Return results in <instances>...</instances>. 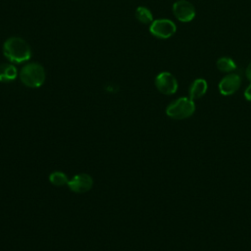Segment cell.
<instances>
[{"label": "cell", "mask_w": 251, "mask_h": 251, "mask_svg": "<svg viewBox=\"0 0 251 251\" xmlns=\"http://www.w3.org/2000/svg\"><path fill=\"white\" fill-rule=\"evenodd\" d=\"M3 53L8 61L16 64L28 61L31 57L29 44L18 36L10 37L4 42Z\"/></svg>", "instance_id": "1"}, {"label": "cell", "mask_w": 251, "mask_h": 251, "mask_svg": "<svg viewBox=\"0 0 251 251\" xmlns=\"http://www.w3.org/2000/svg\"><path fill=\"white\" fill-rule=\"evenodd\" d=\"M20 79L27 87H40L45 81V70L39 63H27L20 71Z\"/></svg>", "instance_id": "2"}, {"label": "cell", "mask_w": 251, "mask_h": 251, "mask_svg": "<svg viewBox=\"0 0 251 251\" xmlns=\"http://www.w3.org/2000/svg\"><path fill=\"white\" fill-rule=\"evenodd\" d=\"M195 112L194 100L189 97H179L170 103L166 109L168 117L174 120H183L191 117Z\"/></svg>", "instance_id": "3"}, {"label": "cell", "mask_w": 251, "mask_h": 251, "mask_svg": "<svg viewBox=\"0 0 251 251\" xmlns=\"http://www.w3.org/2000/svg\"><path fill=\"white\" fill-rule=\"evenodd\" d=\"M149 31L157 38L167 39L176 33V25L169 19H158L150 24Z\"/></svg>", "instance_id": "4"}, {"label": "cell", "mask_w": 251, "mask_h": 251, "mask_svg": "<svg viewBox=\"0 0 251 251\" xmlns=\"http://www.w3.org/2000/svg\"><path fill=\"white\" fill-rule=\"evenodd\" d=\"M156 88L165 95L175 94L177 90L178 83L175 75L169 72H162L155 77Z\"/></svg>", "instance_id": "5"}, {"label": "cell", "mask_w": 251, "mask_h": 251, "mask_svg": "<svg viewBox=\"0 0 251 251\" xmlns=\"http://www.w3.org/2000/svg\"><path fill=\"white\" fill-rule=\"evenodd\" d=\"M173 13L175 17L182 23L191 22L196 15L195 7L187 0H177L173 5Z\"/></svg>", "instance_id": "6"}, {"label": "cell", "mask_w": 251, "mask_h": 251, "mask_svg": "<svg viewBox=\"0 0 251 251\" xmlns=\"http://www.w3.org/2000/svg\"><path fill=\"white\" fill-rule=\"evenodd\" d=\"M241 85V77L238 74L229 73L219 82V91L225 96L232 95Z\"/></svg>", "instance_id": "7"}, {"label": "cell", "mask_w": 251, "mask_h": 251, "mask_svg": "<svg viewBox=\"0 0 251 251\" xmlns=\"http://www.w3.org/2000/svg\"><path fill=\"white\" fill-rule=\"evenodd\" d=\"M67 185L73 192L85 193L91 189L93 185V179L87 174H77L69 179Z\"/></svg>", "instance_id": "8"}, {"label": "cell", "mask_w": 251, "mask_h": 251, "mask_svg": "<svg viewBox=\"0 0 251 251\" xmlns=\"http://www.w3.org/2000/svg\"><path fill=\"white\" fill-rule=\"evenodd\" d=\"M208 89V83L204 78H197L192 81L189 86V98L192 100L199 99L204 96Z\"/></svg>", "instance_id": "9"}, {"label": "cell", "mask_w": 251, "mask_h": 251, "mask_svg": "<svg viewBox=\"0 0 251 251\" xmlns=\"http://www.w3.org/2000/svg\"><path fill=\"white\" fill-rule=\"evenodd\" d=\"M18 76L17 68L10 63H2L0 64V81L1 82H9L13 81Z\"/></svg>", "instance_id": "10"}, {"label": "cell", "mask_w": 251, "mask_h": 251, "mask_svg": "<svg viewBox=\"0 0 251 251\" xmlns=\"http://www.w3.org/2000/svg\"><path fill=\"white\" fill-rule=\"evenodd\" d=\"M217 68L219 71L223 72V73H231L233 72L235 69H236V64L235 62L229 58V57H226V56H224V57H221L217 60Z\"/></svg>", "instance_id": "11"}, {"label": "cell", "mask_w": 251, "mask_h": 251, "mask_svg": "<svg viewBox=\"0 0 251 251\" xmlns=\"http://www.w3.org/2000/svg\"><path fill=\"white\" fill-rule=\"evenodd\" d=\"M135 17L138 22L141 24H151L153 22V14L152 12L144 6H139L136 8Z\"/></svg>", "instance_id": "12"}, {"label": "cell", "mask_w": 251, "mask_h": 251, "mask_svg": "<svg viewBox=\"0 0 251 251\" xmlns=\"http://www.w3.org/2000/svg\"><path fill=\"white\" fill-rule=\"evenodd\" d=\"M49 181L56 186H63V185L68 184L69 179H68V176L66 174H64L63 172L56 171V172H53L50 174Z\"/></svg>", "instance_id": "13"}, {"label": "cell", "mask_w": 251, "mask_h": 251, "mask_svg": "<svg viewBox=\"0 0 251 251\" xmlns=\"http://www.w3.org/2000/svg\"><path fill=\"white\" fill-rule=\"evenodd\" d=\"M244 97L247 101H251V82L244 90Z\"/></svg>", "instance_id": "14"}, {"label": "cell", "mask_w": 251, "mask_h": 251, "mask_svg": "<svg viewBox=\"0 0 251 251\" xmlns=\"http://www.w3.org/2000/svg\"><path fill=\"white\" fill-rule=\"evenodd\" d=\"M245 75L247 77V79L251 82V62L248 64L246 70H245Z\"/></svg>", "instance_id": "15"}]
</instances>
